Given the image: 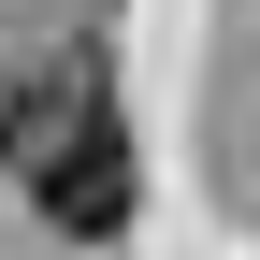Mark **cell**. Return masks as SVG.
<instances>
[{"mask_svg":"<svg viewBox=\"0 0 260 260\" xmlns=\"http://www.w3.org/2000/svg\"><path fill=\"white\" fill-rule=\"evenodd\" d=\"M0 159H15V188L44 203V232H73V246L130 232V116H116V87L87 73V58L58 87H15V102H0Z\"/></svg>","mask_w":260,"mask_h":260,"instance_id":"6da1fadb","label":"cell"}]
</instances>
